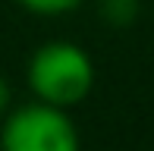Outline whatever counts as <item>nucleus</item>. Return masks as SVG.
I'll return each mask as SVG.
<instances>
[{
	"mask_svg": "<svg viewBox=\"0 0 154 151\" xmlns=\"http://www.w3.org/2000/svg\"><path fill=\"white\" fill-rule=\"evenodd\" d=\"M94 60L75 41H44L25 63L32 94L54 107H79L94 88Z\"/></svg>",
	"mask_w": 154,
	"mask_h": 151,
	"instance_id": "f257e3e1",
	"label": "nucleus"
},
{
	"mask_svg": "<svg viewBox=\"0 0 154 151\" xmlns=\"http://www.w3.org/2000/svg\"><path fill=\"white\" fill-rule=\"evenodd\" d=\"M0 151H82V135L66 107L35 98L0 116Z\"/></svg>",
	"mask_w": 154,
	"mask_h": 151,
	"instance_id": "f03ea898",
	"label": "nucleus"
},
{
	"mask_svg": "<svg viewBox=\"0 0 154 151\" xmlns=\"http://www.w3.org/2000/svg\"><path fill=\"white\" fill-rule=\"evenodd\" d=\"M97 13L107 25L113 29H126L138 19L142 13V0H97Z\"/></svg>",
	"mask_w": 154,
	"mask_h": 151,
	"instance_id": "7ed1b4c3",
	"label": "nucleus"
},
{
	"mask_svg": "<svg viewBox=\"0 0 154 151\" xmlns=\"http://www.w3.org/2000/svg\"><path fill=\"white\" fill-rule=\"evenodd\" d=\"M25 13L32 16H44V19H60V16H69L75 13L85 0H16Z\"/></svg>",
	"mask_w": 154,
	"mask_h": 151,
	"instance_id": "20e7f679",
	"label": "nucleus"
},
{
	"mask_svg": "<svg viewBox=\"0 0 154 151\" xmlns=\"http://www.w3.org/2000/svg\"><path fill=\"white\" fill-rule=\"evenodd\" d=\"M10 107H13V88H10V82H6V76L0 72V116L10 110Z\"/></svg>",
	"mask_w": 154,
	"mask_h": 151,
	"instance_id": "39448f33",
	"label": "nucleus"
}]
</instances>
